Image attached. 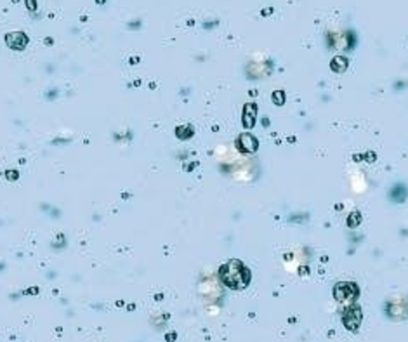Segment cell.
Masks as SVG:
<instances>
[{"mask_svg":"<svg viewBox=\"0 0 408 342\" xmlns=\"http://www.w3.org/2000/svg\"><path fill=\"white\" fill-rule=\"evenodd\" d=\"M406 197V188L403 184H398L396 188L393 189V198H396V202H403Z\"/></svg>","mask_w":408,"mask_h":342,"instance_id":"obj_2","label":"cell"},{"mask_svg":"<svg viewBox=\"0 0 408 342\" xmlns=\"http://www.w3.org/2000/svg\"><path fill=\"white\" fill-rule=\"evenodd\" d=\"M219 276H221V282L233 290L245 288L250 282V271L240 260H230L228 264H224L219 271Z\"/></svg>","mask_w":408,"mask_h":342,"instance_id":"obj_1","label":"cell"}]
</instances>
